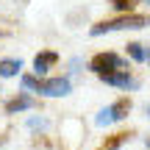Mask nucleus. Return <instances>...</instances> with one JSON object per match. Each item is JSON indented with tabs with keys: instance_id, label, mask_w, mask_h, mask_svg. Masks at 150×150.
<instances>
[{
	"instance_id": "nucleus-1",
	"label": "nucleus",
	"mask_w": 150,
	"mask_h": 150,
	"mask_svg": "<svg viewBox=\"0 0 150 150\" xmlns=\"http://www.w3.org/2000/svg\"><path fill=\"white\" fill-rule=\"evenodd\" d=\"M150 20L142 14H122V17H114V20H106V22H97L92 28V36H103V33H114V31H139V28H147Z\"/></svg>"
},
{
	"instance_id": "nucleus-2",
	"label": "nucleus",
	"mask_w": 150,
	"mask_h": 150,
	"mask_svg": "<svg viewBox=\"0 0 150 150\" xmlns=\"http://www.w3.org/2000/svg\"><path fill=\"white\" fill-rule=\"evenodd\" d=\"M33 92L42 97H67L72 92V83L70 78H39Z\"/></svg>"
},
{
	"instance_id": "nucleus-3",
	"label": "nucleus",
	"mask_w": 150,
	"mask_h": 150,
	"mask_svg": "<svg viewBox=\"0 0 150 150\" xmlns=\"http://www.w3.org/2000/svg\"><path fill=\"white\" fill-rule=\"evenodd\" d=\"M128 111H131V100H117V103H111V106L97 111L95 125L97 128H106V125H111V122H120V120L128 117Z\"/></svg>"
},
{
	"instance_id": "nucleus-4",
	"label": "nucleus",
	"mask_w": 150,
	"mask_h": 150,
	"mask_svg": "<svg viewBox=\"0 0 150 150\" xmlns=\"http://www.w3.org/2000/svg\"><path fill=\"white\" fill-rule=\"evenodd\" d=\"M89 70L95 75H106V72H114V70H125V61L117 53H97L89 61Z\"/></svg>"
},
{
	"instance_id": "nucleus-5",
	"label": "nucleus",
	"mask_w": 150,
	"mask_h": 150,
	"mask_svg": "<svg viewBox=\"0 0 150 150\" xmlns=\"http://www.w3.org/2000/svg\"><path fill=\"white\" fill-rule=\"evenodd\" d=\"M59 64V53L56 50H39L36 56H33V75H47V70H53V67Z\"/></svg>"
},
{
	"instance_id": "nucleus-6",
	"label": "nucleus",
	"mask_w": 150,
	"mask_h": 150,
	"mask_svg": "<svg viewBox=\"0 0 150 150\" xmlns=\"http://www.w3.org/2000/svg\"><path fill=\"white\" fill-rule=\"evenodd\" d=\"M97 78L108 86H120V89H131L134 86V78H131L128 70H114V72H106V75H97Z\"/></svg>"
},
{
	"instance_id": "nucleus-7",
	"label": "nucleus",
	"mask_w": 150,
	"mask_h": 150,
	"mask_svg": "<svg viewBox=\"0 0 150 150\" xmlns=\"http://www.w3.org/2000/svg\"><path fill=\"white\" fill-rule=\"evenodd\" d=\"M31 108H36V100L28 95H17L14 100L6 103V114H20V111H31Z\"/></svg>"
},
{
	"instance_id": "nucleus-8",
	"label": "nucleus",
	"mask_w": 150,
	"mask_h": 150,
	"mask_svg": "<svg viewBox=\"0 0 150 150\" xmlns=\"http://www.w3.org/2000/svg\"><path fill=\"white\" fill-rule=\"evenodd\" d=\"M22 70L20 59H0V78H17Z\"/></svg>"
},
{
	"instance_id": "nucleus-9",
	"label": "nucleus",
	"mask_w": 150,
	"mask_h": 150,
	"mask_svg": "<svg viewBox=\"0 0 150 150\" xmlns=\"http://www.w3.org/2000/svg\"><path fill=\"white\" fill-rule=\"evenodd\" d=\"M128 56H131L134 61H147V53H145V47H142L139 42H131V45H128Z\"/></svg>"
},
{
	"instance_id": "nucleus-10",
	"label": "nucleus",
	"mask_w": 150,
	"mask_h": 150,
	"mask_svg": "<svg viewBox=\"0 0 150 150\" xmlns=\"http://www.w3.org/2000/svg\"><path fill=\"white\" fill-rule=\"evenodd\" d=\"M28 128L31 131H47V120L45 117H31L28 120Z\"/></svg>"
},
{
	"instance_id": "nucleus-11",
	"label": "nucleus",
	"mask_w": 150,
	"mask_h": 150,
	"mask_svg": "<svg viewBox=\"0 0 150 150\" xmlns=\"http://www.w3.org/2000/svg\"><path fill=\"white\" fill-rule=\"evenodd\" d=\"M125 139H128V134H120L117 139H111V142H108V145H103L100 150H120V145H122Z\"/></svg>"
},
{
	"instance_id": "nucleus-12",
	"label": "nucleus",
	"mask_w": 150,
	"mask_h": 150,
	"mask_svg": "<svg viewBox=\"0 0 150 150\" xmlns=\"http://www.w3.org/2000/svg\"><path fill=\"white\" fill-rule=\"evenodd\" d=\"M147 117H150V106H147Z\"/></svg>"
},
{
	"instance_id": "nucleus-13",
	"label": "nucleus",
	"mask_w": 150,
	"mask_h": 150,
	"mask_svg": "<svg viewBox=\"0 0 150 150\" xmlns=\"http://www.w3.org/2000/svg\"><path fill=\"white\" fill-rule=\"evenodd\" d=\"M147 61H150V53H147Z\"/></svg>"
},
{
	"instance_id": "nucleus-14",
	"label": "nucleus",
	"mask_w": 150,
	"mask_h": 150,
	"mask_svg": "<svg viewBox=\"0 0 150 150\" xmlns=\"http://www.w3.org/2000/svg\"><path fill=\"white\" fill-rule=\"evenodd\" d=\"M147 147H150V139H147Z\"/></svg>"
},
{
	"instance_id": "nucleus-15",
	"label": "nucleus",
	"mask_w": 150,
	"mask_h": 150,
	"mask_svg": "<svg viewBox=\"0 0 150 150\" xmlns=\"http://www.w3.org/2000/svg\"><path fill=\"white\" fill-rule=\"evenodd\" d=\"M147 3H150V0H147Z\"/></svg>"
}]
</instances>
